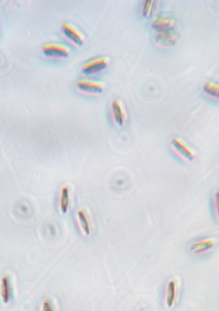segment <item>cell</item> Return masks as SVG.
Listing matches in <instances>:
<instances>
[{"label":"cell","instance_id":"6da1fadb","mask_svg":"<svg viewBox=\"0 0 219 311\" xmlns=\"http://www.w3.org/2000/svg\"><path fill=\"white\" fill-rule=\"evenodd\" d=\"M171 145L174 152L184 161L191 162L194 160L196 152L183 139L173 138L171 141Z\"/></svg>","mask_w":219,"mask_h":311},{"label":"cell","instance_id":"7a4b0ae2","mask_svg":"<svg viewBox=\"0 0 219 311\" xmlns=\"http://www.w3.org/2000/svg\"><path fill=\"white\" fill-rule=\"evenodd\" d=\"M42 50L44 55L49 58H66L69 55L67 47L60 44H44L42 46Z\"/></svg>","mask_w":219,"mask_h":311},{"label":"cell","instance_id":"3957f363","mask_svg":"<svg viewBox=\"0 0 219 311\" xmlns=\"http://www.w3.org/2000/svg\"><path fill=\"white\" fill-rule=\"evenodd\" d=\"M109 60L105 56L93 59L82 66V72L86 75H92L100 72L107 67Z\"/></svg>","mask_w":219,"mask_h":311},{"label":"cell","instance_id":"277c9868","mask_svg":"<svg viewBox=\"0 0 219 311\" xmlns=\"http://www.w3.org/2000/svg\"><path fill=\"white\" fill-rule=\"evenodd\" d=\"M78 90L81 93L92 95H97L103 92V86L100 82L89 80H80L77 82Z\"/></svg>","mask_w":219,"mask_h":311},{"label":"cell","instance_id":"5b68a950","mask_svg":"<svg viewBox=\"0 0 219 311\" xmlns=\"http://www.w3.org/2000/svg\"><path fill=\"white\" fill-rule=\"evenodd\" d=\"M217 240L215 238H207L193 243L190 247V251L195 255H201V254L208 253L215 247Z\"/></svg>","mask_w":219,"mask_h":311},{"label":"cell","instance_id":"8992f818","mask_svg":"<svg viewBox=\"0 0 219 311\" xmlns=\"http://www.w3.org/2000/svg\"><path fill=\"white\" fill-rule=\"evenodd\" d=\"M62 33L68 40L77 46H81L84 42L83 34L75 26L70 23H63L61 27Z\"/></svg>","mask_w":219,"mask_h":311},{"label":"cell","instance_id":"52a82bcc","mask_svg":"<svg viewBox=\"0 0 219 311\" xmlns=\"http://www.w3.org/2000/svg\"><path fill=\"white\" fill-rule=\"evenodd\" d=\"M77 220L82 233L87 237L90 235L93 225L90 214L85 209H79L77 213Z\"/></svg>","mask_w":219,"mask_h":311},{"label":"cell","instance_id":"ba28073f","mask_svg":"<svg viewBox=\"0 0 219 311\" xmlns=\"http://www.w3.org/2000/svg\"><path fill=\"white\" fill-rule=\"evenodd\" d=\"M175 24V21L170 16H161L153 20L152 27L157 33L171 31Z\"/></svg>","mask_w":219,"mask_h":311},{"label":"cell","instance_id":"9c48e42d","mask_svg":"<svg viewBox=\"0 0 219 311\" xmlns=\"http://www.w3.org/2000/svg\"><path fill=\"white\" fill-rule=\"evenodd\" d=\"M112 111L115 124L119 127L123 126L126 120V114L121 101L115 99L112 101Z\"/></svg>","mask_w":219,"mask_h":311},{"label":"cell","instance_id":"30bf717a","mask_svg":"<svg viewBox=\"0 0 219 311\" xmlns=\"http://www.w3.org/2000/svg\"><path fill=\"white\" fill-rule=\"evenodd\" d=\"M178 37L172 31L158 32L155 36V41L158 45L162 47H171L175 45Z\"/></svg>","mask_w":219,"mask_h":311},{"label":"cell","instance_id":"8fae6325","mask_svg":"<svg viewBox=\"0 0 219 311\" xmlns=\"http://www.w3.org/2000/svg\"><path fill=\"white\" fill-rule=\"evenodd\" d=\"M71 190L69 185H64L60 190L59 205L60 210L62 214H66L69 211L71 204Z\"/></svg>","mask_w":219,"mask_h":311},{"label":"cell","instance_id":"7c38bea8","mask_svg":"<svg viewBox=\"0 0 219 311\" xmlns=\"http://www.w3.org/2000/svg\"><path fill=\"white\" fill-rule=\"evenodd\" d=\"M0 294L2 302L9 303L11 296V283L10 279L7 275H4L2 277L0 282Z\"/></svg>","mask_w":219,"mask_h":311},{"label":"cell","instance_id":"4fadbf2b","mask_svg":"<svg viewBox=\"0 0 219 311\" xmlns=\"http://www.w3.org/2000/svg\"><path fill=\"white\" fill-rule=\"evenodd\" d=\"M177 297V284L175 280H171L167 285L166 293V305L168 307H172L175 303Z\"/></svg>","mask_w":219,"mask_h":311},{"label":"cell","instance_id":"5bb4252c","mask_svg":"<svg viewBox=\"0 0 219 311\" xmlns=\"http://www.w3.org/2000/svg\"><path fill=\"white\" fill-rule=\"evenodd\" d=\"M203 91L207 95L219 100V84L213 82H207L204 85Z\"/></svg>","mask_w":219,"mask_h":311},{"label":"cell","instance_id":"9a60e30c","mask_svg":"<svg viewBox=\"0 0 219 311\" xmlns=\"http://www.w3.org/2000/svg\"><path fill=\"white\" fill-rule=\"evenodd\" d=\"M155 3L156 2L153 0H146L143 2L142 14L143 18H148L152 16L155 10Z\"/></svg>","mask_w":219,"mask_h":311},{"label":"cell","instance_id":"2e32d148","mask_svg":"<svg viewBox=\"0 0 219 311\" xmlns=\"http://www.w3.org/2000/svg\"><path fill=\"white\" fill-rule=\"evenodd\" d=\"M214 203H215V209L216 217L219 220V190L216 191L214 197Z\"/></svg>","mask_w":219,"mask_h":311},{"label":"cell","instance_id":"e0dca14e","mask_svg":"<svg viewBox=\"0 0 219 311\" xmlns=\"http://www.w3.org/2000/svg\"><path fill=\"white\" fill-rule=\"evenodd\" d=\"M42 311H53V307L50 301L46 300L43 301L42 305Z\"/></svg>","mask_w":219,"mask_h":311}]
</instances>
